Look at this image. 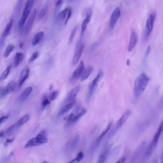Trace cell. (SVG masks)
<instances>
[{
	"mask_svg": "<svg viewBox=\"0 0 163 163\" xmlns=\"http://www.w3.org/2000/svg\"><path fill=\"white\" fill-rule=\"evenodd\" d=\"M150 78L144 73L136 79L134 85L133 95L135 98L138 99L141 95L146 88Z\"/></svg>",
	"mask_w": 163,
	"mask_h": 163,
	"instance_id": "6da1fadb",
	"label": "cell"
},
{
	"mask_svg": "<svg viewBox=\"0 0 163 163\" xmlns=\"http://www.w3.org/2000/svg\"><path fill=\"white\" fill-rule=\"evenodd\" d=\"M163 131V121L161 122L154 137L147 149L145 156L148 158L153 154L157 145L160 136Z\"/></svg>",
	"mask_w": 163,
	"mask_h": 163,
	"instance_id": "7a4b0ae2",
	"label": "cell"
},
{
	"mask_svg": "<svg viewBox=\"0 0 163 163\" xmlns=\"http://www.w3.org/2000/svg\"><path fill=\"white\" fill-rule=\"evenodd\" d=\"M35 0H28L27 1L22 16L19 22V26L20 28H22L30 15L31 10L34 5Z\"/></svg>",
	"mask_w": 163,
	"mask_h": 163,
	"instance_id": "3957f363",
	"label": "cell"
},
{
	"mask_svg": "<svg viewBox=\"0 0 163 163\" xmlns=\"http://www.w3.org/2000/svg\"><path fill=\"white\" fill-rule=\"evenodd\" d=\"M80 108L77 107L73 112L71 114L67 119V125L69 126L73 125L87 113V110L85 109H82L81 111L78 113Z\"/></svg>",
	"mask_w": 163,
	"mask_h": 163,
	"instance_id": "277c9868",
	"label": "cell"
},
{
	"mask_svg": "<svg viewBox=\"0 0 163 163\" xmlns=\"http://www.w3.org/2000/svg\"><path fill=\"white\" fill-rule=\"evenodd\" d=\"M103 72L100 71L96 77L90 83L88 91L86 96V100L87 101H89L93 96L94 93L98 85L103 76Z\"/></svg>",
	"mask_w": 163,
	"mask_h": 163,
	"instance_id": "5b68a950",
	"label": "cell"
},
{
	"mask_svg": "<svg viewBox=\"0 0 163 163\" xmlns=\"http://www.w3.org/2000/svg\"><path fill=\"white\" fill-rule=\"evenodd\" d=\"M156 16L155 13H152L147 19L146 22V30L144 37L145 40H146L148 39L152 31Z\"/></svg>",
	"mask_w": 163,
	"mask_h": 163,
	"instance_id": "8992f818",
	"label": "cell"
},
{
	"mask_svg": "<svg viewBox=\"0 0 163 163\" xmlns=\"http://www.w3.org/2000/svg\"><path fill=\"white\" fill-rule=\"evenodd\" d=\"M36 13V9H35L31 13L28 21H27L24 30V35L25 36H28L30 32L33 27Z\"/></svg>",
	"mask_w": 163,
	"mask_h": 163,
	"instance_id": "52a82bcc",
	"label": "cell"
},
{
	"mask_svg": "<svg viewBox=\"0 0 163 163\" xmlns=\"http://www.w3.org/2000/svg\"><path fill=\"white\" fill-rule=\"evenodd\" d=\"M13 22V19H11L6 25L3 33L1 39V42H0V46H1V49L3 48L5 46L6 38L10 33Z\"/></svg>",
	"mask_w": 163,
	"mask_h": 163,
	"instance_id": "ba28073f",
	"label": "cell"
},
{
	"mask_svg": "<svg viewBox=\"0 0 163 163\" xmlns=\"http://www.w3.org/2000/svg\"><path fill=\"white\" fill-rule=\"evenodd\" d=\"M120 15L121 12L119 7H116L112 12L110 20L109 28L110 30L114 28Z\"/></svg>",
	"mask_w": 163,
	"mask_h": 163,
	"instance_id": "9c48e42d",
	"label": "cell"
},
{
	"mask_svg": "<svg viewBox=\"0 0 163 163\" xmlns=\"http://www.w3.org/2000/svg\"><path fill=\"white\" fill-rule=\"evenodd\" d=\"M146 143L145 142H142L139 145L135 151L131 160V163H135L138 160L143 153L146 147Z\"/></svg>",
	"mask_w": 163,
	"mask_h": 163,
	"instance_id": "30bf717a",
	"label": "cell"
},
{
	"mask_svg": "<svg viewBox=\"0 0 163 163\" xmlns=\"http://www.w3.org/2000/svg\"><path fill=\"white\" fill-rule=\"evenodd\" d=\"M85 69L84 61L81 60L79 66L73 73L70 78V80H74L78 79L82 75Z\"/></svg>",
	"mask_w": 163,
	"mask_h": 163,
	"instance_id": "8fae6325",
	"label": "cell"
},
{
	"mask_svg": "<svg viewBox=\"0 0 163 163\" xmlns=\"http://www.w3.org/2000/svg\"><path fill=\"white\" fill-rule=\"evenodd\" d=\"M84 47V44L83 43L80 44L79 43L77 45L73 60L72 64L73 65H76L78 62L82 54Z\"/></svg>",
	"mask_w": 163,
	"mask_h": 163,
	"instance_id": "7c38bea8",
	"label": "cell"
},
{
	"mask_svg": "<svg viewBox=\"0 0 163 163\" xmlns=\"http://www.w3.org/2000/svg\"><path fill=\"white\" fill-rule=\"evenodd\" d=\"M16 86V83L14 81L9 83L1 91V98H3L12 92L15 89Z\"/></svg>",
	"mask_w": 163,
	"mask_h": 163,
	"instance_id": "4fadbf2b",
	"label": "cell"
},
{
	"mask_svg": "<svg viewBox=\"0 0 163 163\" xmlns=\"http://www.w3.org/2000/svg\"><path fill=\"white\" fill-rule=\"evenodd\" d=\"M30 70L28 66H26L21 72L18 82V87H21L25 81L28 78L30 75Z\"/></svg>",
	"mask_w": 163,
	"mask_h": 163,
	"instance_id": "5bb4252c",
	"label": "cell"
},
{
	"mask_svg": "<svg viewBox=\"0 0 163 163\" xmlns=\"http://www.w3.org/2000/svg\"><path fill=\"white\" fill-rule=\"evenodd\" d=\"M111 125V123H110L108 124L106 129L100 135L95 142L92 145L91 149L92 151H95V150H96V149L99 145L100 142L102 140L103 137H105V136L110 130Z\"/></svg>",
	"mask_w": 163,
	"mask_h": 163,
	"instance_id": "9a60e30c",
	"label": "cell"
},
{
	"mask_svg": "<svg viewBox=\"0 0 163 163\" xmlns=\"http://www.w3.org/2000/svg\"><path fill=\"white\" fill-rule=\"evenodd\" d=\"M138 40L137 34L134 30H132L130 37V40L128 48V50L131 52L136 45Z\"/></svg>",
	"mask_w": 163,
	"mask_h": 163,
	"instance_id": "2e32d148",
	"label": "cell"
},
{
	"mask_svg": "<svg viewBox=\"0 0 163 163\" xmlns=\"http://www.w3.org/2000/svg\"><path fill=\"white\" fill-rule=\"evenodd\" d=\"M79 90L80 87L77 86L70 91L67 95L65 100V103H69V102L70 103L74 101Z\"/></svg>",
	"mask_w": 163,
	"mask_h": 163,
	"instance_id": "e0dca14e",
	"label": "cell"
},
{
	"mask_svg": "<svg viewBox=\"0 0 163 163\" xmlns=\"http://www.w3.org/2000/svg\"><path fill=\"white\" fill-rule=\"evenodd\" d=\"M91 15L92 14L91 11H90L88 12L87 13L86 19L84 20L82 22L81 27V39L82 38L84 32L87 28L88 24L90 21Z\"/></svg>",
	"mask_w": 163,
	"mask_h": 163,
	"instance_id": "ac0fdd59",
	"label": "cell"
},
{
	"mask_svg": "<svg viewBox=\"0 0 163 163\" xmlns=\"http://www.w3.org/2000/svg\"><path fill=\"white\" fill-rule=\"evenodd\" d=\"M131 114V112L127 110L118 120L117 122L116 127L119 129L125 123Z\"/></svg>",
	"mask_w": 163,
	"mask_h": 163,
	"instance_id": "d6986e66",
	"label": "cell"
},
{
	"mask_svg": "<svg viewBox=\"0 0 163 163\" xmlns=\"http://www.w3.org/2000/svg\"><path fill=\"white\" fill-rule=\"evenodd\" d=\"M32 88L29 87L26 88L20 94L18 100L20 102H23L28 98L32 91Z\"/></svg>",
	"mask_w": 163,
	"mask_h": 163,
	"instance_id": "ffe728a7",
	"label": "cell"
},
{
	"mask_svg": "<svg viewBox=\"0 0 163 163\" xmlns=\"http://www.w3.org/2000/svg\"><path fill=\"white\" fill-rule=\"evenodd\" d=\"M80 137L79 135H76L73 139L69 143L68 146L70 151H73L76 148L79 141Z\"/></svg>",
	"mask_w": 163,
	"mask_h": 163,
	"instance_id": "44dd1931",
	"label": "cell"
},
{
	"mask_svg": "<svg viewBox=\"0 0 163 163\" xmlns=\"http://www.w3.org/2000/svg\"><path fill=\"white\" fill-rule=\"evenodd\" d=\"M74 103L75 101L74 100L64 105L59 111L58 113L59 115H63L70 111L73 107Z\"/></svg>",
	"mask_w": 163,
	"mask_h": 163,
	"instance_id": "7402d4cb",
	"label": "cell"
},
{
	"mask_svg": "<svg viewBox=\"0 0 163 163\" xmlns=\"http://www.w3.org/2000/svg\"><path fill=\"white\" fill-rule=\"evenodd\" d=\"M93 68L92 66H89L85 69L82 75L81 78V81H84L88 78L93 71Z\"/></svg>",
	"mask_w": 163,
	"mask_h": 163,
	"instance_id": "603a6c76",
	"label": "cell"
},
{
	"mask_svg": "<svg viewBox=\"0 0 163 163\" xmlns=\"http://www.w3.org/2000/svg\"><path fill=\"white\" fill-rule=\"evenodd\" d=\"M50 0H47L41 10H40L38 16L39 20H41L45 16L47 13L49 6Z\"/></svg>",
	"mask_w": 163,
	"mask_h": 163,
	"instance_id": "cb8c5ba5",
	"label": "cell"
},
{
	"mask_svg": "<svg viewBox=\"0 0 163 163\" xmlns=\"http://www.w3.org/2000/svg\"><path fill=\"white\" fill-rule=\"evenodd\" d=\"M44 35L43 32H40L36 34L34 36L32 42L33 46L37 45L43 39Z\"/></svg>",
	"mask_w": 163,
	"mask_h": 163,
	"instance_id": "d4e9b609",
	"label": "cell"
},
{
	"mask_svg": "<svg viewBox=\"0 0 163 163\" xmlns=\"http://www.w3.org/2000/svg\"><path fill=\"white\" fill-rule=\"evenodd\" d=\"M41 145L39 141L36 137L30 139L25 145V148H29L30 147L39 146Z\"/></svg>",
	"mask_w": 163,
	"mask_h": 163,
	"instance_id": "484cf974",
	"label": "cell"
},
{
	"mask_svg": "<svg viewBox=\"0 0 163 163\" xmlns=\"http://www.w3.org/2000/svg\"><path fill=\"white\" fill-rule=\"evenodd\" d=\"M30 118L29 114H26L20 119L15 125L16 128H18L25 124L28 121Z\"/></svg>",
	"mask_w": 163,
	"mask_h": 163,
	"instance_id": "4316f807",
	"label": "cell"
},
{
	"mask_svg": "<svg viewBox=\"0 0 163 163\" xmlns=\"http://www.w3.org/2000/svg\"><path fill=\"white\" fill-rule=\"evenodd\" d=\"M109 152V149L107 147L104 149V150L100 155L97 162L99 163H103L105 161Z\"/></svg>",
	"mask_w": 163,
	"mask_h": 163,
	"instance_id": "83f0119b",
	"label": "cell"
},
{
	"mask_svg": "<svg viewBox=\"0 0 163 163\" xmlns=\"http://www.w3.org/2000/svg\"><path fill=\"white\" fill-rule=\"evenodd\" d=\"M24 58V55L22 53L17 52L16 53L14 60V66L15 67L19 66Z\"/></svg>",
	"mask_w": 163,
	"mask_h": 163,
	"instance_id": "f1b7e54d",
	"label": "cell"
},
{
	"mask_svg": "<svg viewBox=\"0 0 163 163\" xmlns=\"http://www.w3.org/2000/svg\"><path fill=\"white\" fill-rule=\"evenodd\" d=\"M36 137L41 144L46 143L48 142V140L44 131L38 134Z\"/></svg>",
	"mask_w": 163,
	"mask_h": 163,
	"instance_id": "f546056e",
	"label": "cell"
},
{
	"mask_svg": "<svg viewBox=\"0 0 163 163\" xmlns=\"http://www.w3.org/2000/svg\"><path fill=\"white\" fill-rule=\"evenodd\" d=\"M15 46L12 44H9L6 48L4 53V56L5 58H7L10 55L14 49Z\"/></svg>",
	"mask_w": 163,
	"mask_h": 163,
	"instance_id": "4dcf8cb0",
	"label": "cell"
},
{
	"mask_svg": "<svg viewBox=\"0 0 163 163\" xmlns=\"http://www.w3.org/2000/svg\"><path fill=\"white\" fill-rule=\"evenodd\" d=\"M24 0H18L15 10V15L17 16L20 13L23 3Z\"/></svg>",
	"mask_w": 163,
	"mask_h": 163,
	"instance_id": "1f68e13d",
	"label": "cell"
},
{
	"mask_svg": "<svg viewBox=\"0 0 163 163\" xmlns=\"http://www.w3.org/2000/svg\"><path fill=\"white\" fill-rule=\"evenodd\" d=\"M11 68V65L7 68L1 76V78H0L1 81L5 80L7 78L9 74Z\"/></svg>",
	"mask_w": 163,
	"mask_h": 163,
	"instance_id": "d6a6232c",
	"label": "cell"
},
{
	"mask_svg": "<svg viewBox=\"0 0 163 163\" xmlns=\"http://www.w3.org/2000/svg\"><path fill=\"white\" fill-rule=\"evenodd\" d=\"M68 9L69 7H66L59 13L58 18L59 21H62L66 18Z\"/></svg>",
	"mask_w": 163,
	"mask_h": 163,
	"instance_id": "836d02e7",
	"label": "cell"
},
{
	"mask_svg": "<svg viewBox=\"0 0 163 163\" xmlns=\"http://www.w3.org/2000/svg\"><path fill=\"white\" fill-rule=\"evenodd\" d=\"M77 26H76L72 30L68 41V44H71L73 41V40L77 29Z\"/></svg>",
	"mask_w": 163,
	"mask_h": 163,
	"instance_id": "e575fe53",
	"label": "cell"
},
{
	"mask_svg": "<svg viewBox=\"0 0 163 163\" xmlns=\"http://www.w3.org/2000/svg\"><path fill=\"white\" fill-rule=\"evenodd\" d=\"M84 157V155L83 152H80L77 155V157L73 160H72L70 163H73L75 162H79L82 160Z\"/></svg>",
	"mask_w": 163,
	"mask_h": 163,
	"instance_id": "d590c367",
	"label": "cell"
},
{
	"mask_svg": "<svg viewBox=\"0 0 163 163\" xmlns=\"http://www.w3.org/2000/svg\"><path fill=\"white\" fill-rule=\"evenodd\" d=\"M151 50V47L150 46H148L146 50L144 58L143 60L142 63L144 65L146 63L148 57L149 55V54H150Z\"/></svg>",
	"mask_w": 163,
	"mask_h": 163,
	"instance_id": "8d00e7d4",
	"label": "cell"
},
{
	"mask_svg": "<svg viewBox=\"0 0 163 163\" xmlns=\"http://www.w3.org/2000/svg\"><path fill=\"white\" fill-rule=\"evenodd\" d=\"M72 14V10L71 7H69L68 11L67 17L65 22V25H66L68 22L71 18Z\"/></svg>",
	"mask_w": 163,
	"mask_h": 163,
	"instance_id": "74e56055",
	"label": "cell"
},
{
	"mask_svg": "<svg viewBox=\"0 0 163 163\" xmlns=\"http://www.w3.org/2000/svg\"><path fill=\"white\" fill-rule=\"evenodd\" d=\"M58 95V92L57 91H55L53 92L50 95L49 99L51 101L55 100Z\"/></svg>",
	"mask_w": 163,
	"mask_h": 163,
	"instance_id": "f35d334b",
	"label": "cell"
},
{
	"mask_svg": "<svg viewBox=\"0 0 163 163\" xmlns=\"http://www.w3.org/2000/svg\"><path fill=\"white\" fill-rule=\"evenodd\" d=\"M38 52L37 51L35 52L29 60V62L31 63L34 61L38 57Z\"/></svg>",
	"mask_w": 163,
	"mask_h": 163,
	"instance_id": "ab89813d",
	"label": "cell"
},
{
	"mask_svg": "<svg viewBox=\"0 0 163 163\" xmlns=\"http://www.w3.org/2000/svg\"><path fill=\"white\" fill-rule=\"evenodd\" d=\"M15 125H13L9 127L5 131V133L7 134L11 132L14 129Z\"/></svg>",
	"mask_w": 163,
	"mask_h": 163,
	"instance_id": "60d3db41",
	"label": "cell"
},
{
	"mask_svg": "<svg viewBox=\"0 0 163 163\" xmlns=\"http://www.w3.org/2000/svg\"><path fill=\"white\" fill-rule=\"evenodd\" d=\"M9 116V114H8L6 116H3L1 117V119H0L1 120V121H0L1 124L4 123L8 118Z\"/></svg>",
	"mask_w": 163,
	"mask_h": 163,
	"instance_id": "b9f144b4",
	"label": "cell"
},
{
	"mask_svg": "<svg viewBox=\"0 0 163 163\" xmlns=\"http://www.w3.org/2000/svg\"><path fill=\"white\" fill-rule=\"evenodd\" d=\"M50 103V102L47 99L44 100L42 103V105L43 107H44Z\"/></svg>",
	"mask_w": 163,
	"mask_h": 163,
	"instance_id": "7bdbcfd3",
	"label": "cell"
},
{
	"mask_svg": "<svg viewBox=\"0 0 163 163\" xmlns=\"http://www.w3.org/2000/svg\"><path fill=\"white\" fill-rule=\"evenodd\" d=\"M14 140V139H7L4 143V145L6 147L10 143H12Z\"/></svg>",
	"mask_w": 163,
	"mask_h": 163,
	"instance_id": "ee69618b",
	"label": "cell"
},
{
	"mask_svg": "<svg viewBox=\"0 0 163 163\" xmlns=\"http://www.w3.org/2000/svg\"><path fill=\"white\" fill-rule=\"evenodd\" d=\"M64 0H57L56 3L55 7H60L63 3Z\"/></svg>",
	"mask_w": 163,
	"mask_h": 163,
	"instance_id": "f6af8a7d",
	"label": "cell"
},
{
	"mask_svg": "<svg viewBox=\"0 0 163 163\" xmlns=\"http://www.w3.org/2000/svg\"><path fill=\"white\" fill-rule=\"evenodd\" d=\"M127 157L125 156H124L123 157H122L121 158H120L119 160L117 162H116L117 163H123L125 162V161L126 160Z\"/></svg>",
	"mask_w": 163,
	"mask_h": 163,
	"instance_id": "bcb514c9",
	"label": "cell"
},
{
	"mask_svg": "<svg viewBox=\"0 0 163 163\" xmlns=\"http://www.w3.org/2000/svg\"><path fill=\"white\" fill-rule=\"evenodd\" d=\"M158 106L160 109H162L163 108V96L159 103Z\"/></svg>",
	"mask_w": 163,
	"mask_h": 163,
	"instance_id": "7dc6e473",
	"label": "cell"
},
{
	"mask_svg": "<svg viewBox=\"0 0 163 163\" xmlns=\"http://www.w3.org/2000/svg\"><path fill=\"white\" fill-rule=\"evenodd\" d=\"M4 132L3 131H2L1 133V134H0V137H1V138L3 137H4Z\"/></svg>",
	"mask_w": 163,
	"mask_h": 163,
	"instance_id": "c3c4849f",
	"label": "cell"
},
{
	"mask_svg": "<svg viewBox=\"0 0 163 163\" xmlns=\"http://www.w3.org/2000/svg\"><path fill=\"white\" fill-rule=\"evenodd\" d=\"M161 162L163 163V152L162 153L161 158Z\"/></svg>",
	"mask_w": 163,
	"mask_h": 163,
	"instance_id": "681fc988",
	"label": "cell"
},
{
	"mask_svg": "<svg viewBox=\"0 0 163 163\" xmlns=\"http://www.w3.org/2000/svg\"><path fill=\"white\" fill-rule=\"evenodd\" d=\"M127 64L128 65H129L130 64V61L129 59H128L127 61Z\"/></svg>",
	"mask_w": 163,
	"mask_h": 163,
	"instance_id": "f907efd6",
	"label": "cell"
},
{
	"mask_svg": "<svg viewBox=\"0 0 163 163\" xmlns=\"http://www.w3.org/2000/svg\"><path fill=\"white\" fill-rule=\"evenodd\" d=\"M20 47L21 48H22L23 47V44L21 43L20 44Z\"/></svg>",
	"mask_w": 163,
	"mask_h": 163,
	"instance_id": "816d5d0a",
	"label": "cell"
},
{
	"mask_svg": "<svg viewBox=\"0 0 163 163\" xmlns=\"http://www.w3.org/2000/svg\"><path fill=\"white\" fill-rule=\"evenodd\" d=\"M52 88H53V86L52 85L50 86V87H49V90L50 91L52 90Z\"/></svg>",
	"mask_w": 163,
	"mask_h": 163,
	"instance_id": "f5cc1de1",
	"label": "cell"
},
{
	"mask_svg": "<svg viewBox=\"0 0 163 163\" xmlns=\"http://www.w3.org/2000/svg\"><path fill=\"white\" fill-rule=\"evenodd\" d=\"M68 1L69 2H71L73 1V0H68Z\"/></svg>",
	"mask_w": 163,
	"mask_h": 163,
	"instance_id": "db71d44e",
	"label": "cell"
}]
</instances>
